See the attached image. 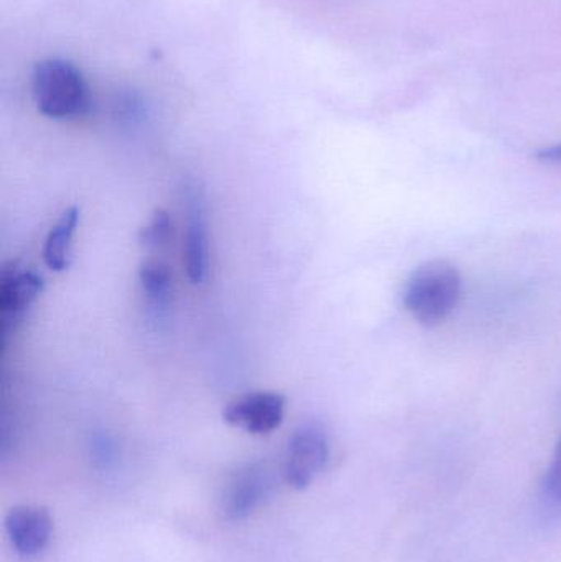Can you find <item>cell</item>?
<instances>
[{"label": "cell", "mask_w": 561, "mask_h": 562, "mask_svg": "<svg viewBox=\"0 0 561 562\" xmlns=\"http://www.w3.org/2000/svg\"><path fill=\"white\" fill-rule=\"evenodd\" d=\"M33 102L52 121H79L92 111V91L79 66L49 56L33 66L30 79Z\"/></svg>", "instance_id": "cell-1"}, {"label": "cell", "mask_w": 561, "mask_h": 562, "mask_svg": "<svg viewBox=\"0 0 561 562\" xmlns=\"http://www.w3.org/2000/svg\"><path fill=\"white\" fill-rule=\"evenodd\" d=\"M461 297V276L448 262L425 263L404 288V306L418 323L435 326L447 319Z\"/></svg>", "instance_id": "cell-2"}, {"label": "cell", "mask_w": 561, "mask_h": 562, "mask_svg": "<svg viewBox=\"0 0 561 562\" xmlns=\"http://www.w3.org/2000/svg\"><path fill=\"white\" fill-rule=\"evenodd\" d=\"M329 459V442L326 432L318 426H302L289 441L287 449V484L295 491H305L319 472L326 468Z\"/></svg>", "instance_id": "cell-3"}, {"label": "cell", "mask_w": 561, "mask_h": 562, "mask_svg": "<svg viewBox=\"0 0 561 562\" xmlns=\"http://www.w3.org/2000/svg\"><path fill=\"white\" fill-rule=\"evenodd\" d=\"M45 281L29 267L12 262L0 273V321L2 334L9 336L25 319L30 307L43 293Z\"/></svg>", "instance_id": "cell-4"}, {"label": "cell", "mask_w": 561, "mask_h": 562, "mask_svg": "<svg viewBox=\"0 0 561 562\" xmlns=\"http://www.w3.org/2000/svg\"><path fill=\"white\" fill-rule=\"evenodd\" d=\"M287 398L277 392H254L233 400L224 409L227 425L250 435L266 436L280 428L285 418Z\"/></svg>", "instance_id": "cell-5"}, {"label": "cell", "mask_w": 561, "mask_h": 562, "mask_svg": "<svg viewBox=\"0 0 561 562\" xmlns=\"http://www.w3.org/2000/svg\"><path fill=\"white\" fill-rule=\"evenodd\" d=\"M183 263L193 284L204 283L210 269L206 207L198 187L187 188V234L183 239Z\"/></svg>", "instance_id": "cell-6"}, {"label": "cell", "mask_w": 561, "mask_h": 562, "mask_svg": "<svg viewBox=\"0 0 561 562\" xmlns=\"http://www.w3.org/2000/svg\"><path fill=\"white\" fill-rule=\"evenodd\" d=\"M272 491V477L262 465H246L224 487L223 512L229 520L249 517Z\"/></svg>", "instance_id": "cell-7"}, {"label": "cell", "mask_w": 561, "mask_h": 562, "mask_svg": "<svg viewBox=\"0 0 561 562\" xmlns=\"http://www.w3.org/2000/svg\"><path fill=\"white\" fill-rule=\"evenodd\" d=\"M5 531L16 553L32 560L48 547L53 520L46 508L15 507L7 514Z\"/></svg>", "instance_id": "cell-8"}, {"label": "cell", "mask_w": 561, "mask_h": 562, "mask_svg": "<svg viewBox=\"0 0 561 562\" xmlns=\"http://www.w3.org/2000/svg\"><path fill=\"white\" fill-rule=\"evenodd\" d=\"M79 217H81V213H79L78 206L68 207L63 211L61 216L46 237L45 246H43V260L53 272H65L71 266L72 237L78 229Z\"/></svg>", "instance_id": "cell-9"}, {"label": "cell", "mask_w": 561, "mask_h": 562, "mask_svg": "<svg viewBox=\"0 0 561 562\" xmlns=\"http://www.w3.org/2000/svg\"><path fill=\"white\" fill-rule=\"evenodd\" d=\"M138 283L147 300L155 307H164L170 303L173 293V273L167 263L160 260H148L138 269Z\"/></svg>", "instance_id": "cell-10"}, {"label": "cell", "mask_w": 561, "mask_h": 562, "mask_svg": "<svg viewBox=\"0 0 561 562\" xmlns=\"http://www.w3.org/2000/svg\"><path fill=\"white\" fill-rule=\"evenodd\" d=\"M173 233L170 214L165 210H157L144 229L138 234V240L145 249H161L167 246Z\"/></svg>", "instance_id": "cell-11"}, {"label": "cell", "mask_w": 561, "mask_h": 562, "mask_svg": "<svg viewBox=\"0 0 561 562\" xmlns=\"http://www.w3.org/2000/svg\"><path fill=\"white\" fill-rule=\"evenodd\" d=\"M542 501L549 510L561 514V438L543 479Z\"/></svg>", "instance_id": "cell-12"}, {"label": "cell", "mask_w": 561, "mask_h": 562, "mask_svg": "<svg viewBox=\"0 0 561 562\" xmlns=\"http://www.w3.org/2000/svg\"><path fill=\"white\" fill-rule=\"evenodd\" d=\"M537 158L543 161V164L561 165V144L542 148V150L537 154Z\"/></svg>", "instance_id": "cell-13"}]
</instances>
